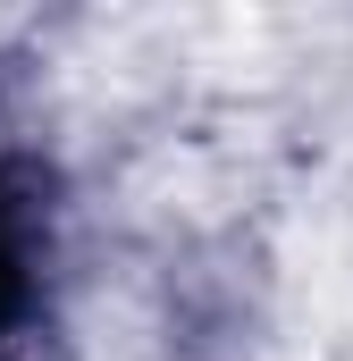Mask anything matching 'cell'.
<instances>
[{
  "mask_svg": "<svg viewBox=\"0 0 353 361\" xmlns=\"http://www.w3.org/2000/svg\"><path fill=\"white\" fill-rule=\"evenodd\" d=\"M286 319L311 336L353 328V193H320L286 235Z\"/></svg>",
  "mask_w": 353,
  "mask_h": 361,
  "instance_id": "obj_1",
  "label": "cell"
}]
</instances>
